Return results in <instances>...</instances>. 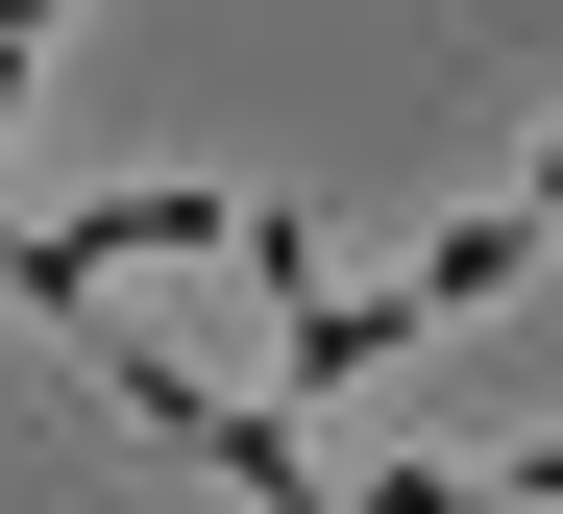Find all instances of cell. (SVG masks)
<instances>
[{"mask_svg":"<svg viewBox=\"0 0 563 514\" xmlns=\"http://www.w3.org/2000/svg\"><path fill=\"white\" fill-rule=\"evenodd\" d=\"M221 221H245V196H99V221H74V245H99V270H197Z\"/></svg>","mask_w":563,"mask_h":514,"instance_id":"1","label":"cell"},{"mask_svg":"<svg viewBox=\"0 0 563 514\" xmlns=\"http://www.w3.org/2000/svg\"><path fill=\"white\" fill-rule=\"evenodd\" d=\"M25 98H49V0H0V123H25Z\"/></svg>","mask_w":563,"mask_h":514,"instance_id":"2","label":"cell"},{"mask_svg":"<svg viewBox=\"0 0 563 514\" xmlns=\"http://www.w3.org/2000/svg\"><path fill=\"white\" fill-rule=\"evenodd\" d=\"M465 490H515V514H563V441H490V466H465Z\"/></svg>","mask_w":563,"mask_h":514,"instance_id":"3","label":"cell"},{"mask_svg":"<svg viewBox=\"0 0 563 514\" xmlns=\"http://www.w3.org/2000/svg\"><path fill=\"white\" fill-rule=\"evenodd\" d=\"M515 196H539V221H563V123H539V172H515Z\"/></svg>","mask_w":563,"mask_h":514,"instance_id":"4","label":"cell"}]
</instances>
